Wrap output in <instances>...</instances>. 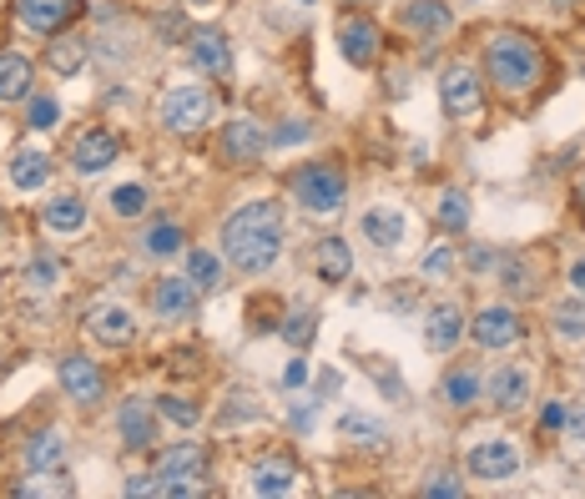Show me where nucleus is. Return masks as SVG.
<instances>
[{"instance_id": "1", "label": "nucleus", "mask_w": 585, "mask_h": 499, "mask_svg": "<svg viewBox=\"0 0 585 499\" xmlns=\"http://www.w3.org/2000/svg\"><path fill=\"white\" fill-rule=\"evenodd\" d=\"M223 258L238 268L242 278H263L278 258H283V207L273 197L242 203L238 213L223 223Z\"/></svg>"}, {"instance_id": "2", "label": "nucleus", "mask_w": 585, "mask_h": 499, "mask_svg": "<svg viewBox=\"0 0 585 499\" xmlns=\"http://www.w3.org/2000/svg\"><path fill=\"white\" fill-rule=\"evenodd\" d=\"M485 76H490L505 96H526V91H535L540 76H545V56H540V46L526 31H495V36L485 41Z\"/></svg>"}, {"instance_id": "3", "label": "nucleus", "mask_w": 585, "mask_h": 499, "mask_svg": "<svg viewBox=\"0 0 585 499\" xmlns=\"http://www.w3.org/2000/svg\"><path fill=\"white\" fill-rule=\"evenodd\" d=\"M288 192H293V203L308 217H338L348 203V177H344V166H334V162H308L288 177Z\"/></svg>"}, {"instance_id": "4", "label": "nucleus", "mask_w": 585, "mask_h": 499, "mask_svg": "<svg viewBox=\"0 0 585 499\" xmlns=\"http://www.w3.org/2000/svg\"><path fill=\"white\" fill-rule=\"evenodd\" d=\"M207 479V449L203 444H172L156 454V495L162 499H187Z\"/></svg>"}, {"instance_id": "5", "label": "nucleus", "mask_w": 585, "mask_h": 499, "mask_svg": "<svg viewBox=\"0 0 585 499\" xmlns=\"http://www.w3.org/2000/svg\"><path fill=\"white\" fill-rule=\"evenodd\" d=\"M156 121L177 137H192V131H203L213 121V96L203 86H172L162 101H156Z\"/></svg>"}, {"instance_id": "6", "label": "nucleus", "mask_w": 585, "mask_h": 499, "mask_svg": "<svg viewBox=\"0 0 585 499\" xmlns=\"http://www.w3.org/2000/svg\"><path fill=\"white\" fill-rule=\"evenodd\" d=\"M197 283H192L187 273H167V278H156L152 293H147V303H152V318L156 323H192L197 318Z\"/></svg>"}, {"instance_id": "7", "label": "nucleus", "mask_w": 585, "mask_h": 499, "mask_svg": "<svg viewBox=\"0 0 585 499\" xmlns=\"http://www.w3.org/2000/svg\"><path fill=\"white\" fill-rule=\"evenodd\" d=\"M56 379H61V393L82 409H96L101 399H107V373H101V364H96L91 354H66L61 358V369H56Z\"/></svg>"}, {"instance_id": "8", "label": "nucleus", "mask_w": 585, "mask_h": 499, "mask_svg": "<svg viewBox=\"0 0 585 499\" xmlns=\"http://www.w3.org/2000/svg\"><path fill=\"white\" fill-rule=\"evenodd\" d=\"M268 152H273V131H268L258 117H232V121L223 127V156H227L232 166L263 162Z\"/></svg>"}, {"instance_id": "9", "label": "nucleus", "mask_w": 585, "mask_h": 499, "mask_svg": "<svg viewBox=\"0 0 585 499\" xmlns=\"http://www.w3.org/2000/svg\"><path fill=\"white\" fill-rule=\"evenodd\" d=\"M520 333H526V323H520V313H514L510 303H490V308H479L475 318H469V338H475V348H485V354L520 344Z\"/></svg>"}, {"instance_id": "10", "label": "nucleus", "mask_w": 585, "mask_h": 499, "mask_svg": "<svg viewBox=\"0 0 585 499\" xmlns=\"http://www.w3.org/2000/svg\"><path fill=\"white\" fill-rule=\"evenodd\" d=\"M469 479H485V485H505V479L520 475V449L510 440H479L475 449L465 454Z\"/></svg>"}, {"instance_id": "11", "label": "nucleus", "mask_w": 585, "mask_h": 499, "mask_svg": "<svg viewBox=\"0 0 585 499\" xmlns=\"http://www.w3.org/2000/svg\"><path fill=\"white\" fill-rule=\"evenodd\" d=\"M66 156H72V166L82 177H101L121 156V142H117V131H107V127H86V131H76V142Z\"/></svg>"}, {"instance_id": "12", "label": "nucleus", "mask_w": 585, "mask_h": 499, "mask_svg": "<svg viewBox=\"0 0 585 499\" xmlns=\"http://www.w3.org/2000/svg\"><path fill=\"white\" fill-rule=\"evenodd\" d=\"M86 333L107 348H127L137 344V313L127 303H91L86 308Z\"/></svg>"}, {"instance_id": "13", "label": "nucleus", "mask_w": 585, "mask_h": 499, "mask_svg": "<svg viewBox=\"0 0 585 499\" xmlns=\"http://www.w3.org/2000/svg\"><path fill=\"white\" fill-rule=\"evenodd\" d=\"M440 101H444V117H454V121L479 117V107H485L479 76L469 72V66H449V72L440 76Z\"/></svg>"}, {"instance_id": "14", "label": "nucleus", "mask_w": 585, "mask_h": 499, "mask_svg": "<svg viewBox=\"0 0 585 499\" xmlns=\"http://www.w3.org/2000/svg\"><path fill=\"white\" fill-rule=\"evenodd\" d=\"M465 333H469V313H465V303H459V297L434 303L430 318H424V344H430L434 354H454Z\"/></svg>"}, {"instance_id": "15", "label": "nucleus", "mask_w": 585, "mask_h": 499, "mask_svg": "<svg viewBox=\"0 0 585 499\" xmlns=\"http://www.w3.org/2000/svg\"><path fill=\"white\" fill-rule=\"evenodd\" d=\"M535 393V373L526 364H500V369L485 379V399H490L500 414H514V409H526V399Z\"/></svg>"}, {"instance_id": "16", "label": "nucleus", "mask_w": 585, "mask_h": 499, "mask_svg": "<svg viewBox=\"0 0 585 499\" xmlns=\"http://www.w3.org/2000/svg\"><path fill=\"white\" fill-rule=\"evenodd\" d=\"M338 51H344L348 66H359V72H369L373 61H379L383 41H379V25L369 21V15H354V21L338 25Z\"/></svg>"}, {"instance_id": "17", "label": "nucleus", "mask_w": 585, "mask_h": 499, "mask_svg": "<svg viewBox=\"0 0 585 499\" xmlns=\"http://www.w3.org/2000/svg\"><path fill=\"white\" fill-rule=\"evenodd\" d=\"M399 25L419 41H440L454 25V11L444 0H404V6H399Z\"/></svg>"}, {"instance_id": "18", "label": "nucleus", "mask_w": 585, "mask_h": 499, "mask_svg": "<svg viewBox=\"0 0 585 499\" xmlns=\"http://www.w3.org/2000/svg\"><path fill=\"white\" fill-rule=\"evenodd\" d=\"M187 51H192V66L207 76H232V46L217 25H203V31H192L187 36Z\"/></svg>"}, {"instance_id": "19", "label": "nucleus", "mask_w": 585, "mask_h": 499, "mask_svg": "<svg viewBox=\"0 0 585 499\" xmlns=\"http://www.w3.org/2000/svg\"><path fill=\"white\" fill-rule=\"evenodd\" d=\"M117 434L127 449H152L156 444V404H147V399H127V404L117 409Z\"/></svg>"}, {"instance_id": "20", "label": "nucleus", "mask_w": 585, "mask_h": 499, "mask_svg": "<svg viewBox=\"0 0 585 499\" xmlns=\"http://www.w3.org/2000/svg\"><path fill=\"white\" fill-rule=\"evenodd\" d=\"M248 489L263 499H278V495H293L299 489V464L288 459H252L248 464Z\"/></svg>"}, {"instance_id": "21", "label": "nucleus", "mask_w": 585, "mask_h": 499, "mask_svg": "<svg viewBox=\"0 0 585 499\" xmlns=\"http://www.w3.org/2000/svg\"><path fill=\"white\" fill-rule=\"evenodd\" d=\"M76 0H15V15H21L25 31H36V36H56L61 25L72 21Z\"/></svg>"}, {"instance_id": "22", "label": "nucleus", "mask_w": 585, "mask_h": 499, "mask_svg": "<svg viewBox=\"0 0 585 499\" xmlns=\"http://www.w3.org/2000/svg\"><path fill=\"white\" fill-rule=\"evenodd\" d=\"M359 238L379 252H394L399 242H404V213H394V207H369V213L359 217Z\"/></svg>"}, {"instance_id": "23", "label": "nucleus", "mask_w": 585, "mask_h": 499, "mask_svg": "<svg viewBox=\"0 0 585 499\" xmlns=\"http://www.w3.org/2000/svg\"><path fill=\"white\" fill-rule=\"evenodd\" d=\"M31 86H36V66H31L21 51H0V107L25 101Z\"/></svg>"}, {"instance_id": "24", "label": "nucleus", "mask_w": 585, "mask_h": 499, "mask_svg": "<svg viewBox=\"0 0 585 499\" xmlns=\"http://www.w3.org/2000/svg\"><path fill=\"white\" fill-rule=\"evenodd\" d=\"M41 223H46L51 232H61V238H72V232L86 227V203L76 192H56V197H46V207H41Z\"/></svg>"}, {"instance_id": "25", "label": "nucleus", "mask_w": 585, "mask_h": 499, "mask_svg": "<svg viewBox=\"0 0 585 499\" xmlns=\"http://www.w3.org/2000/svg\"><path fill=\"white\" fill-rule=\"evenodd\" d=\"M313 273H318L328 288L348 283V278H354V252H348V242L344 238H323L318 252H313Z\"/></svg>"}, {"instance_id": "26", "label": "nucleus", "mask_w": 585, "mask_h": 499, "mask_svg": "<svg viewBox=\"0 0 585 499\" xmlns=\"http://www.w3.org/2000/svg\"><path fill=\"white\" fill-rule=\"evenodd\" d=\"M182 248H187V227L172 223V217H156V223L142 232V252H147V258H156V262L177 258Z\"/></svg>"}, {"instance_id": "27", "label": "nucleus", "mask_w": 585, "mask_h": 499, "mask_svg": "<svg viewBox=\"0 0 585 499\" xmlns=\"http://www.w3.org/2000/svg\"><path fill=\"white\" fill-rule=\"evenodd\" d=\"M187 278L197 283V293H223L227 283V258L213 248H192L187 252Z\"/></svg>"}, {"instance_id": "28", "label": "nucleus", "mask_w": 585, "mask_h": 499, "mask_svg": "<svg viewBox=\"0 0 585 499\" xmlns=\"http://www.w3.org/2000/svg\"><path fill=\"white\" fill-rule=\"evenodd\" d=\"M25 469H66V434L61 429H41L25 444Z\"/></svg>"}, {"instance_id": "29", "label": "nucleus", "mask_w": 585, "mask_h": 499, "mask_svg": "<svg viewBox=\"0 0 585 499\" xmlns=\"http://www.w3.org/2000/svg\"><path fill=\"white\" fill-rule=\"evenodd\" d=\"M51 182V156L36 152V147H25V152L11 156V187L21 192H41Z\"/></svg>"}, {"instance_id": "30", "label": "nucleus", "mask_w": 585, "mask_h": 499, "mask_svg": "<svg viewBox=\"0 0 585 499\" xmlns=\"http://www.w3.org/2000/svg\"><path fill=\"white\" fill-rule=\"evenodd\" d=\"M338 440L359 444V449H383L389 429H383V419H373V414H338Z\"/></svg>"}, {"instance_id": "31", "label": "nucleus", "mask_w": 585, "mask_h": 499, "mask_svg": "<svg viewBox=\"0 0 585 499\" xmlns=\"http://www.w3.org/2000/svg\"><path fill=\"white\" fill-rule=\"evenodd\" d=\"M86 56H91V41L86 36H51V72L56 76H76L86 66Z\"/></svg>"}, {"instance_id": "32", "label": "nucleus", "mask_w": 585, "mask_h": 499, "mask_svg": "<svg viewBox=\"0 0 585 499\" xmlns=\"http://www.w3.org/2000/svg\"><path fill=\"white\" fill-rule=\"evenodd\" d=\"M550 328H555V338H565V344H585V297H565V303H555L550 308Z\"/></svg>"}, {"instance_id": "33", "label": "nucleus", "mask_w": 585, "mask_h": 499, "mask_svg": "<svg viewBox=\"0 0 585 499\" xmlns=\"http://www.w3.org/2000/svg\"><path fill=\"white\" fill-rule=\"evenodd\" d=\"M479 393H485V379H479L475 369H449V373H444V404H449V409L479 404Z\"/></svg>"}, {"instance_id": "34", "label": "nucleus", "mask_w": 585, "mask_h": 499, "mask_svg": "<svg viewBox=\"0 0 585 499\" xmlns=\"http://www.w3.org/2000/svg\"><path fill=\"white\" fill-rule=\"evenodd\" d=\"M107 207H111V217H142L147 207H152V192L142 187V182H121V187H111L107 192Z\"/></svg>"}, {"instance_id": "35", "label": "nucleus", "mask_w": 585, "mask_h": 499, "mask_svg": "<svg viewBox=\"0 0 585 499\" xmlns=\"http://www.w3.org/2000/svg\"><path fill=\"white\" fill-rule=\"evenodd\" d=\"M61 278H66V262L51 258V252H36V258L25 262V288L31 293H56Z\"/></svg>"}, {"instance_id": "36", "label": "nucleus", "mask_w": 585, "mask_h": 499, "mask_svg": "<svg viewBox=\"0 0 585 499\" xmlns=\"http://www.w3.org/2000/svg\"><path fill=\"white\" fill-rule=\"evenodd\" d=\"M434 223L444 227V232H465L469 227V197L459 187H444L440 203H434Z\"/></svg>"}, {"instance_id": "37", "label": "nucleus", "mask_w": 585, "mask_h": 499, "mask_svg": "<svg viewBox=\"0 0 585 499\" xmlns=\"http://www.w3.org/2000/svg\"><path fill=\"white\" fill-rule=\"evenodd\" d=\"M156 419H167V424L177 429H197L203 424V404H192V399H182V393H156Z\"/></svg>"}, {"instance_id": "38", "label": "nucleus", "mask_w": 585, "mask_h": 499, "mask_svg": "<svg viewBox=\"0 0 585 499\" xmlns=\"http://www.w3.org/2000/svg\"><path fill=\"white\" fill-rule=\"evenodd\" d=\"M15 495H21V499L72 495V485H66V475H61V469H31V479H21V485H15Z\"/></svg>"}, {"instance_id": "39", "label": "nucleus", "mask_w": 585, "mask_h": 499, "mask_svg": "<svg viewBox=\"0 0 585 499\" xmlns=\"http://www.w3.org/2000/svg\"><path fill=\"white\" fill-rule=\"evenodd\" d=\"M454 268H459V252H454V242H444V248H434L430 258H424L419 278H424V283H449Z\"/></svg>"}, {"instance_id": "40", "label": "nucleus", "mask_w": 585, "mask_h": 499, "mask_svg": "<svg viewBox=\"0 0 585 499\" xmlns=\"http://www.w3.org/2000/svg\"><path fill=\"white\" fill-rule=\"evenodd\" d=\"M56 121H61V101L51 91H41V96L25 101V127H31V131H51Z\"/></svg>"}, {"instance_id": "41", "label": "nucleus", "mask_w": 585, "mask_h": 499, "mask_svg": "<svg viewBox=\"0 0 585 499\" xmlns=\"http://www.w3.org/2000/svg\"><path fill=\"white\" fill-rule=\"evenodd\" d=\"M500 283H505V293H510V297H530L540 288V278H530V268L520 258H505L500 262Z\"/></svg>"}, {"instance_id": "42", "label": "nucleus", "mask_w": 585, "mask_h": 499, "mask_svg": "<svg viewBox=\"0 0 585 499\" xmlns=\"http://www.w3.org/2000/svg\"><path fill=\"white\" fill-rule=\"evenodd\" d=\"M278 333H283V338H288V344H313V333H318V313H313V308H293V313H288V318H283V328H278Z\"/></svg>"}, {"instance_id": "43", "label": "nucleus", "mask_w": 585, "mask_h": 499, "mask_svg": "<svg viewBox=\"0 0 585 499\" xmlns=\"http://www.w3.org/2000/svg\"><path fill=\"white\" fill-rule=\"evenodd\" d=\"M152 25H156V41H167V46H172V41H187L192 36V31H187V15H182V11H162Z\"/></svg>"}, {"instance_id": "44", "label": "nucleus", "mask_w": 585, "mask_h": 499, "mask_svg": "<svg viewBox=\"0 0 585 499\" xmlns=\"http://www.w3.org/2000/svg\"><path fill=\"white\" fill-rule=\"evenodd\" d=\"M500 262H505V252H495V248H475V252L465 258V268H469L475 278H485V273H500Z\"/></svg>"}, {"instance_id": "45", "label": "nucleus", "mask_w": 585, "mask_h": 499, "mask_svg": "<svg viewBox=\"0 0 585 499\" xmlns=\"http://www.w3.org/2000/svg\"><path fill=\"white\" fill-rule=\"evenodd\" d=\"M419 495H424V499H459V495H465V485H459L454 475H434L430 485L419 489Z\"/></svg>"}, {"instance_id": "46", "label": "nucleus", "mask_w": 585, "mask_h": 499, "mask_svg": "<svg viewBox=\"0 0 585 499\" xmlns=\"http://www.w3.org/2000/svg\"><path fill=\"white\" fill-rule=\"evenodd\" d=\"M313 131H308V121H283V127L273 131V147H288V142H308Z\"/></svg>"}, {"instance_id": "47", "label": "nucleus", "mask_w": 585, "mask_h": 499, "mask_svg": "<svg viewBox=\"0 0 585 499\" xmlns=\"http://www.w3.org/2000/svg\"><path fill=\"white\" fill-rule=\"evenodd\" d=\"M565 440H571V444H585V399L571 409V414H565Z\"/></svg>"}, {"instance_id": "48", "label": "nucleus", "mask_w": 585, "mask_h": 499, "mask_svg": "<svg viewBox=\"0 0 585 499\" xmlns=\"http://www.w3.org/2000/svg\"><path fill=\"white\" fill-rule=\"evenodd\" d=\"M303 383H308V358H288L283 389H303Z\"/></svg>"}, {"instance_id": "49", "label": "nucleus", "mask_w": 585, "mask_h": 499, "mask_svg": "<svg viewBox=\"0 0 585 499\" xmlns=\"http://www.w3.org/2000/svg\"><path fill=\"white\" fill-rule=\"evenodd\" d=\"M565 414H571V409H565L561 399H555V404H545V409H540V429H550V434H555V429H565Z\"/></svg>"}, {"instance_id": "50", "label": "nucleus", "mask_w": 585, "mask_h": 499, "mask_svg": "<svg viewBox=\"0 0 585 499\" xmlns=\"http://www.w3.org/2000/svg\"><path fill=\"white\" fill-rule=\"evenodd\" d=\"M571 293L585 297V262H571Z\"/></svg>"}, {"instance_id": "51", "label": "nucleus", "mask_w": 585, "mask_h": 499, "mask_svg": "<svg viewBox=\"0 0 585 499\" xmlns=\"http://www.w3.org/2000/svg\"><path fill=\"white\" fill-rule=\"evenodd\" d=\"M338 383H344L338 373H323V379H318V399H323V393H338Z\"/></svg>"}, {"instance_id": "52", "label": "nucleus", "mask_w": 585, "mask_h": 499, "mask_svg": "<svg viewBox=\"0 0 585 499\" xmlns=\"http://www.w3.org/2000/svg\"><path fill=\"white\" fill-rule=\"evenodd\" d=\"M550 6H555V11H575V6H581V0H550Z\"/></svg>"}, {"instance_id": "53", "label": "nucleus", "mask_w": 585, "mask_h": 499, "mask_svg": "<svg viewBox=\"0 0 585 499\" xmlns=\"http://www.w3.org/2000/svg\"><path fill=\"white\" fill-rule=\"evenodd\" d=\"M575 197H581V207H585V177H581V187H575Z\"/></svg>"}, {"instance_id": "54", "label": "nucleus", "mask_w": 585, "mask_h": 499, "mask_svg": "<svg viewBox=\"0 0 585 499\" xmlns=\"http://www.w3.org/2000/svg\"><path fill=\"white\" fill-rule=\"evenodd\" d=\"M187 6H213V0H187Z\"/></svg>"}, {"instance_id": "55", "label": "nucleus", "mask_w": 585, "mask_h": 499, "mask_svg": "<svg viewBox=\"0 0 585 499\" xmlns=\"http://www.w3.org/2000/svg\"><path fill=\"white\" fill-rule=\"evenodd\" d=\"M465 6H479V0H465Z\"/></svg>"}]
</instances>
